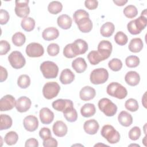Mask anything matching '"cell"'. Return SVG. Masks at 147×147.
Masks as SVG:
<instances>
[{"mask_svg":"<svg viewBox=\"0 0 147 147\" xmlns=\"http://www.w3.org/2000/svg\"><path fill=\"white\" fill-rule=\"evenodd\" d=\"M40 68L43 76L46 79H55L57 76L59 67L53 61H45L42 62Z\"/></svg>","mask_w":147,"mask_h":147,"instance_id":"1","label":"cell"},{"mask_svg":"<svg viewBox=\"0 0 147 147\" xmlns=\"http://www.w3.org/2000/svg\"><path fill=\"white\" fill-rule=\"evenodd\" d=\"M106 92L108 95L119 99H124L127 95L125 87L118 82H111L107 87Z\"/></svg>","mask_w":147,"mask_h":147,"instance_id":"2","label":"cell"},{"mask_svg":"<svg viewBox=\"0 0 147 147\" xmlns=\"http://www.w3.org/2000/svg\"><path fill=\"white\" fill-rule=\"evenodd\" d=\"M100 134L103 137L111 144H116L120 140V134L110 125H104L100 131Z\"/></svg>","mask_w":147,"mask_h":147,"instance_id":"3","label":"cell"},{"mask_svg":"<svg viewBox=\"0 0 147 147\" xmlns=\"http://www.w3.org/2000/svg\"><path fill=\"white\" fill-rule=\"evenodd\" d=\"M98 107L107 117L114 116L117 111V106L110 99L103 98L98 102Z\"/></svg>","mask_w":147,"mask_h":147,"instance_id":"4","label":"cell"},{"mask_svg":"<svg viewBox=\"0 0 147 147\" xmlns=\"http://www.w3.org/2000/svg\"><path fill=\"white\" fill-rule=\"evenodd\" d=\"M109 78V72L104 68H99L94 69L90 74V80L94 84L105 83Z\"/></svg>","mask_w":147,"mask_h":147,"instance_id":"5","label":"cell"},{"mask_svg":"<svg viewBox=\"0 0 147 147\" xmlns=\"http://www.w3.org/2000/svg\"><path fill=\"white\" fill-rule=\"evenodd\" d=\"M60 90L59 84L56 82L46 83L42 88V94L45 98L52 99L56 97Z\"/></svg>","mask_w":147,"mask_h":147,"instance_id":"6","label":"cell"},{"mask_svg":"<svg viewBox=\"0 0 147 147\" xmlns=\"http://www.w3.org/2000/svg\"><path fill=\"white\" fill-rule=\"evenodd\" d=\"M8 60L11 66L14 69L22 68L26 63V60L22 54L17 51L12 52L8 56Z\"/></svg>","mask_w":147,"mask_h":147,"instance_id":"7","label":"cell"},{"mask_svg":"<svg viewBox=\"0 0 147 147\" xmlns=\"http://www.w3.org/2000/svg\"><path fill=\"white\" fill-rule=\"evenodd\" d=\"M28 0L20 1L17 0L15 2L16 6L14 11L16 14L20 18H26L30 13V8L28 6Z\"/></svg>","mask_w":147,"mask_h":147,"instance_id":"8","label":"cell"},{"mask_svg":"<svg viewBox=\"0 0 147 147\" xmlns=\"http://www.w3.org/2000/svg\"><path fill=\"white\" fill-rule=\"evenodd\" d=\"M26 55L30 57H39L43 55L44 49L42 45L37 42L29 44L25 49Z\"/></svg>","mask_w":147,"mask_h":147,"instance_id":"9","label":"cell"},{"mask_svg":"<svg viewBox=\"0 0 147 147\" xmlns=\"http://www.w3.org/2000/svg\"><path fill=\"white\" fill-rule=\"evenodd\" d=\"M113 47L111 43L107 40H102L98 45V52L102 56L104 60L108 59L111 52Z\"/></svg>","mask_w":147,"mask_h":147,"instance_id":"10","label":"cell"},{"mask_svg":"<svg viewBox=\"0 0 147 147\" xmlns=\"http://www.w3.org/2000/svg\"><path fill=\"white\" fill-rule=\"evenodd\" d=\"M16 100L11 95H6L0 100V110L1 111H9L16 106Z\"/></svg>","mask_w":147,"mask_h":147,"instance_id":"11","label":"cell"},{"mask_svg":"<svg viewBox=\"0 0 147 147\" xmlns=\"http://www.w3.org/2000/svg\"><path fill=\"white\" fill-rule=\"evenodd\" d=\"M23 125L26 130L30 132L34 131L38 127V121L34 115H28L24 119Z\"/></svg>","mask_w":147,"mask_h":147,"instance_id":"12","label":"cell"},{"mask_svg":"<svg viewBox=\"0 0 147 147\" xmlns=\"http://www.w3.org/2000/svg\"><path fill=\"white\" fill-rule=\"evenodd\" d=\"M71 44L74 51L76 56L85 53L88 48L87 42L81 38L76 39Z\"/></svg>","mask_w":147,"mask_h":147,"instance_id":"13","label":"cell"},{"mask_svg":"<svg viewBox=\"0 0 147 147\" xmlns=\"http://www.w3.org/2000/svg\"><path fill=\"white\" fill-rule=\"evenodd\" d=\"M31 105L30 99L26 96H22L16 100L15 107L18 112L25 113L30 108Z\"/></svg>","mask_w":147,"mask_h":147,"instance_id":"14","label":"cell"},{"mask_svg":"<svg viewBox=\"0 0 147 147\" xmlns=\"http://www.w3.org/2000/svg\"><path fill=\"white\" fill-rule=\"evenodd\" d=\"M52 130L55 136L59 137H63L67 134L68 127L62 121H57L53 125Z\"/></svg>","mask_w":147,"mask_h":147,"instance_id":"15","label":"cell"},{"mask_svg":"<svg viewBox=\"0 0 147 147\" xmlns=\"http://www.w3.org/2000/svg\"><path fill=\"white\" fill-rule=\"evenodd\" d=\"M40 119L42 123L50 124L54 119V113L48 107H43L40 110Z\"/></svg>","mask_w":147,"mask_h":147,"instance_id":"16","label":"cell"},{"mask_svg":"<svg viewBox=\"0 0 147 147\" xmlns=\"http://www.w3.org/2000/svg\"><path fill=\"white\" fill-rule=\"evenodd\" d=\"M75 23L78 25L79 30L83 33H88L92 29V21L88 17H83Z\"/></svg>","mask_w":147,"mask_h":147,"instance_id":"17","label":"cell"},{"mask_svg":"<svg viewBox=\"0 0 147 147\" xmlns=\"http://www.w3.org/2000/svg\"><path fill=\"white\" fill-rule=\"evenodd\" d=\"M99 128V125L97 121L94 119H89L84 123L83 129L84 131L90 135L95 134Z\"/></svg>","mask_w":147,"mask_h":147,"instance_id":"18","label":"cell"},{"mask_svg":"<svg viewBox=\"0 0 147 147\" xmlns=\"http://www.w3.org/2000/svg\"><path fill=\"white\" fill-rule=\"evenodd\" d=\"M96 95L95 90L91 86H86L83 87L79 92L80 98L84 101L92 99Z\"/></svg>","mask_w":147,"mask_h":147,"instance_id":"19","label":"cell"},{"mask_svg":"<svg viewBox=\"0 0 147 147\" xmlns=\"http://www.w3.org/2000/svg\"><path fill=\"white\" fill-rule=\"evenodd\" d=\"M59 36V32L55 27H48L45 29L42 33V38L46 41H51L56 39Z\"/></svg>","mask_w":147,"mask_h":147,"instance_id":"20","label":"cell"},{"mask_svg":"<svg viewBox=\"0 0 147 147\" xmlns=\"http://www.w3.org/2000/svg\"><path fill=\"white\" fill-rule=\"evenodd\" d=\"M75 79V74L68 68L63 69L60 75L59 80L63 84H68L71 83Z\"/></svg>","mask_w":147,"mask_h":147,"instance_id":"21","label":"cell"},{"mask_svg":"<svg viewBox=\"0 0 147 147\" xmlns=\"http://www.w3.org/2000/svg\"><path fill=\"white\" fill-rule=\"evenodd\" d=\"M126 83L130 86H137L140 81V75L134 71H130L126 73L125 76Z\"/></svg>","mask_w":147,"mask_h":147,"instance_id":"22","label":"cell"},{"mask_svg":"<svg viewBox=\"0 0 147 147\" xmlns=\"http://www.w3.org/2000/svg\"><path fill=\"white\" fill-rule=\"evenodd\" d=\"M71 105H73L72 101L71 100L66 99H59L53 101L52 103V107L55 110L61 112H63L68 106Z\"/></svg>","mask_w":147,"mask_h":147,"instance_id":"23","label":"cell"},{"mask_svg":"<svg viewBox=\"0 0 147 147\" xmlns=\"http://www.w3.org/2000/svg\"><path fill=\"white\" fill-rule=\"evenodd\" d=\"M63 113L65 119L69 122H75L78 119V113L74 107V104L68 106Z\"/></svg>","mask_w":147,"mask_h":147,"instance_id":"24","label":"cell"},{"mask_svg":"<svg viewBox=\"0 0 147 147\" xmlns=\"http://www.w3.org/2000/svg\"><path fill=\"white\" fill-rule=\"evenodd\" d=\"M118 121L122 126L128 127L133 123V117L128 112L122 111L118 116Z\"/></svg>","mask_w":147,"mask_h":147,"instance_id":"25","label":"cell"},{"mask_svg":"<svg viewBox=\"0 0 147 147\" xmlns=\"http://www.w3.org/2000/svg\"><path fill=\"white\" fill-rule=\"evenodd\" d=\"M58 26L63 29H68L71 27L72 20L67 14H62L58 17L57 19Z\"/></svg>","mask_w":147,"mask_h":147,"instance_id":"26","label":"cell"},{"mask_svg":"<svg viewBox=\"0 0 147 147\" xmlns=\"http://www.w3.org/2000/svg\"><path fill=\"white\" fill-rule=\"evenodd\" d=\"M72 67L77 73H82L86 71L87 64L82 57H78L72 62Z\"/></svg>","mask_w":147,"mask_h":147,"instance_id":"27","label":"cell"},{"mask_svg":"<svg viewBox=\"0 0 147 147\" xmlns=\"http://www.w3.org/2000/svg\"><path fill=\"white\" fill-rule=\"evenodd\" d=\"M143 42L140 38H134L131 40L129 44V49L130 52L138 53L143 48Z\"/></svg>","mask_w":147,"mask_h":147,"instance_id":"28","label":"cell"},{"mask_svg":"<svg viewBox=\"0 0 147 147\" xmlns=\"http://www.w3.org/2000/svg\"><path fill=\"white\" fill-rule=\"evenodd\" d=\"M96 112L95 106L94 104L87 103L84 104L80 109V113L84 117L88 118L93 116Z\"/></svg>","mask_w":147,"mask_h":147,"instance_id":"29","label":"cell"},{"mask_svg":"<svg viewBox=\"0 0 147 147\" xmlns=\"http://www.w3.org/2000/svg\"><path fill=\"white\" fill-rule=\"evenodd\" d=\"M114 30V25L111 22H107L102 25L100 29V33L103 37H109L112 36Z\"/></svg>","mask_w":147,"mask_h":147,"instance_id":"30","label":"cell"},{"mask_svg":"<svg viewBox=\"0 0 147 147\" xmlns=\"http://www.w3.org/2000/svg\"><path fill=\"white\" fill-rule=\"evenodd\" d=\"M21 26L25 31L31 32L35 27V21L33 18L27 17L22 20Z\"/></svg>","mask_w":147,"mask_h":147,"instance_id":"31","label":"cell"},{"mask_svg":"<svg viewBox=\"0 0 147 147\" xmlns=\"http://www.w3.org/2000/svg\"><path fill=\"white\" fill-rule=\"evenodd\" d=\"M13 123L11 118L7 114H1L0 116V130H7L9 129Z\"/></svg>","mask_w":147,"mask_h":147,"instance_id":"32","label":"cell"},{"mask_svg":"<svg viewBox=\"0 0 147 147\" xmlns=\"http://www.w3.org/2000/svg\"><path fill=\"white\" fill-rule=\"evenodd\" d=\"M87 59L89 62L94 65H96L101 61L104 60L102 56L96 51H92L90 52L87 55Z\"/></svg>","mask_w":147,"mask_h":147,"instance_id":"33","label":"cell"},{"mask_svg":"<svg viewBox=\"0 0 147 147\" xmlns=\"http://www.w3.org/2000/svg\"><path fill=\"white\" fill-rule=\"evenodd\" d=\"M12 42L17 47H21L24 45L26 41V37L24 34L18 32H16L12 36Z\"/></svg>","mask_w":147,"mask_h":147,"instance_id":"34","label":"cell"},{"mask_svg":"<svg viewBox=\"0 0 147 147\" xmlns=\"http://www.w3.org/2000/svg\"><path fill=\"white\" fill-rule=\"evenodd\" d=\"M63 9V5L59 1H52L48 6V11L52 14H57L61 12Z\"/></svg>","mask_w":147,"mask_h":147,"instance_id":"35","label":"cell"},{"mask_svg":"<svg viewBox=\"0 0 147 147\" xmlns=\"http://www.w3.org/2000/svg\"><path fill=\"white\" fill-rule=\"evenodd\" d=\"M18 140V134L14 131H10L6 134L4 141L8 145H13L17 143Z\"/></svg>","mask_w":147,"mask_h":147,"instance_id":"36","label":"cell"},{"mask_svg":"<svg viewBox=\"0 0 147 147\" xmlns=\"http://www.w3.org/2000/svg\"><path fill=\"white\" fill-rule=\"evenodd\" d=\"M123 13L126 17L129 18H133L137 16L138 10L135 6L129 5L124 8Z\"/></svg>","mask_w":147,"mask_h":147,"instance_id":"37","label":"cell"},{"mask_svg":"<svg viewBox=\"0 0 147 147\" xmlns=\"http://www.w3.org/2000/svg\"><path fill=\"white\" fill-rule=\"evenodd\" d=\"M17 84L21 88H26L30 84V78L26 74L20 75L17 80Z\"/></svg>","mask_w":147,"mask_h":147,"instance_id":"38","label":"cell"},{"mask_svg":"<svg viewBox=\"0 0 147 147\" xmlns=\"http://www.w3.org/2000/svg\"><path fill=\"white\" fill-rule=\"evenodd\" d=\"M134 25L137 29L141 33V32L145 29L147 25L146 17L140 16L138 18L134 20Z\"/></svg>","mask_w":147,"mask_h":147,"instance_id":"39","label":"cell"},{"mask_svg":"<svg viewBox=\"0 0 147 147\" xmlns=\"http://www.w3.org/2000/svg\"><path fill=\"white\" fill-rule=\"evenodd\" d=\"M125 107L129 111L131 112H135L138 110L139 108V105L136 99L133 98H130L125 102Z\"/></svg>","mask_w":147,"mask_h":147,"instance_id":"40","label":"cell"},{"mask_svg":"<svg viewBox=\"0 0 147 147\" xmlns=\"http://www.w3.org/2000/svg\"><path fill=\"white\" fill-rule=\"evenodd\" d=\"M114 40L117 44L119 45H125L127 42L128 38L126 34L123 32L119 31L115 34Z\"/></svg>","mask_w":147,"mask_h":147,"instance_id":"41","label":"cell"},{"mask_svg":"<svg viewBox=\"0 0 147 147\" xmlns=\"http://www.w3.org/2000/svg\"><path fill=\"white\" fill-rule=\"evenodd\" d=\"M140 59L137 56L131 55L127 56L125 59V63L129 68L137 67L140 64Z\"/></svg>","mask_w":147,"mask_h":147,"instance_id":"42","label":"cell"},{"mask_svg":"<svg viewBox=\"0 0 147 147\" xmlns=\"http://www.w3.org/2000/svg\"><path fill=\"white\" fill-rule=\"evenodd\" d=\"M108 66L113 71L117 72L119 71L122 67V63L121 60L117 58H114L109 61Z\"/></svg>","mask_w":147,"mask_h":147,"instance_id":"43","label":"cell"},{"mask_svg":"<svg viewBox=\"0 0 147 147\" xmlns=\"http://www.w3.org/2000/svg\"><path fill=\"white\" fill-rule=\"evenodd\" d=\"M141 129L138 126H134L132 127L129 131V137L133 141L137 140L141 136Z\"/></svg>","mask_w":147,"mask_h":147,"instance_id":"44","label":"cell"},{"mask_svg":"<svg viewBox=\"0 0 147 147\" xmlns=\"http://www.w3.org/2000/svg\"><path fill=\"white\" fill-rule=\"evenodd\" d=\"M47 52L51 56H56L60 51V47L57 44L51 43L47 47Z\"/></svg>","mask_w":147,"mask_h":147,"instance_id":"45","label":"cell"},{"mask_svg":"<svg viewBox=\"0 0 147 147\" xmlns=\"http://www.w3.org/2000/svg\"><path fill=\"white\" fill-rule=\"evenodd\" d=\"M63 55L67 58H73L76 56L72 47V44H67L63 49Z\"/></svg>","mask_w":147,"mask_h":147,"instance_id":"46","label":"cell"},{"mask_svg":"<svg viewBox=\"0 0 147 147\" xmlns=\"http://www.w3.org/2000/svg\"><path fill=\"white\" fill-rule=\"evenodd\" d=\"M85 17H89V14L87 11L83 9H79L75 11L73 14V18L75 22Z\"/></svg>","mask_w":147,"mask_h":147,"instance_id":"47","label":"cell"},{"mask_svg":"<svg viewBox=\"0 0 147 147\" xmlns=\"http://www.w3.org/2000/svg\"><path fill=\"white\" fill-rule=\"evenodd\" d=\"M10 49V44L6 40L0 41V55H6Z\"/></svg>","mask_w":147,"mask_h":147,"instance_id":"48","label":"cell"},{"mask_svg":"<svg viewBox=\"0 0 147 147\" xmlns=\"http://www.w3.org/2000/svg\"><path fill=\"white\" fill-rule=\"evenodd\" d=\"M10 18V16L7 11L4 9L0 10V24L5 25L7 23Z\"/></svg>","mask_w":147,"mask_h":147,"instance_id":"49","label":"cell"},{"mask_svg":"<svg viewBox=\"0 0 147 147\" xmlns=\"http://www.w3.org/2000/svg\"><path fill=\"white\" fill-rule=\"evenodd\" d=\"M42 145L44 147H51V146L56 147L57 146L58 144H57V140L55 138L52 137H50L43 140Z\"/></svg>","mask_w":147,"mask_h":147,"instance_id":"50","label":"cell"},{"mask_svg":"<svg viewBox=\"0 0 147 147\" xmlns=\"http://www.w3.org/2000/svg\"><path fill=\"white\" fill-rule=\"evenodd\" d=\"M51 130L48 127H42L39 131V136L43 140H45L51 137Z\"/></svg>","mask_w":147,"mask_h":147,"instance_id":"51","label":"cell"},{"mask_svg":"<svg viewBox=\"0 0 147 147\" xmlns=\"http://www.w3.org/2000/svg\"><path fill=\"white\" fill-rule=\"evenodd\" d=\"M84 5L89 10H94L98 6V1L96 0H86L84 2Z\"/></svg>","mask_w":147,"mask_h":147,"instance_id":"52","label":"cell"},{"mask_svg":"<svg viewBox=\"0 0 147 147\" xmlns=\"http://www.w3.org/2000/svg\"><path fill=\"white\" fill-rule=\"evenodd\" d=\"M25 147H37L38 146V142L37 139L31 138L28 139L25 144Z\"/></svg>","mask_w":147,"mask_h":147,"instance_id":"53","label":"cell"},{"mask_svg":"<svg viewBox=\"0 0 147 147\" xmlns=\"http://www.w3.org/2000/svg\"><path fill=\"white\" fill-rule=\"evenodd\" d=\"M0 82H3L6 80L7 78V71L5 68L3 67L2 66L0 67Z\"/></svg>","mask_w":147,"mask_h":147,"instance_id":"54","label":"cell"},{"mask_svg":"<svg viewBox=\"0 0 147 147\" xmlns=\"http://www.w3.org/2000/svg\"><path fill=\"white\" fill-rule=\"evenodd\" d=\"M113 2L114 3H115L117 6H123L125 3H126L127 2V0H114Z\"/></svg>","mask_w":147,"mask_h":147,"instance_id":"55","label":"cell"},{"mask_svg":"<svg viewBox=\"0 0 147 147\" xmlns=\"http://www.w3.org/2000/svg\"><path fill=\"white\" fill-rule=\"evenodd\" d=\"M146 10L145 9L143 11L141 12V16H144V17H146Z\"/></svg>","mask_w":147,"mask_h":147,"instance_id":"56","label":"cell"},{"mask_svg":"<svg viewBox=\"0 0 147 147\" xmlns=\"http://www.w3.org/2000/svg\"><path fill=\"white\" fill-rule=\"evenodd\" d=\"M146 136H145L144 137V140H142V142L144 143V145H145V146H146V144H145V143L146 142Z\"/></svg>","mask_w":147,"mask_h":147,"instance_id":"57","label":"cell"}]
</instances>
